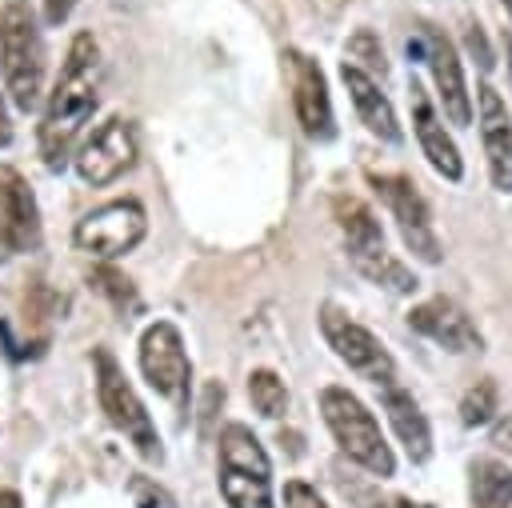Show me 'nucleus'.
<instances>
[{
  "instance_id": "1",
  "label": "nucleus",
  "mask_w": 512,
  "mask_h": 508,
  "mask_svg": "<svg viewBox=\"0 0 512 508\" xmlns=\"http://www.w3.org/2000/svg\"><path fill=\"white\" fill-rule=\"evenodd\" d=\"M96 100H100V48L92 32H76L40 120V156L48 172H64L76 136L96 112Z\"/></svg>"
},
{
  "instance_id": "2",
  "label": "nucleus",
  "mask_w": 512,
  "mask_h": 508,
  "mask_svg": "<svg viewBox=\"0 0 512 508\" xmlns=\"http://www.w3.org/2000/svg\"><path fill=\"white\" fill-rule=\"evenodd\" d=\"M0 76L20 112H36L44 96V36L28 4L0 8Z\"/></svg>"
},
{
  "instance_id": "3",
  "label": "nucleus",
  "mask_w": 512,
  "mask_h": 508,
  "mask_svg": "<svg viewBox=\"0 0 512 508\" xmlns=\"http://www.w3.org/2000/svg\"><path fill=\"white\" fill-rule=\"evenodd\" d=\"M320 416H324V424H328L336 448H340L352 464H360L364 472H372V476H380V480L396 472V456H392V448H388V440H384L376 416L368 412V404H364L360 396H352V392L340 388V384H328V388L320 392Z\"/></svg>"
},
{
  "instance_id": "4",
  "label": "nucleus",
  "mask_w": 512,
  "mask_h": 508,
  "mask_svg": "<svg viewBox=\"0 0 512 508\" xmlns=\"http://www.w3.org/2000/svg\"><path fill=\"white\" fill-rule=\"evenodd\" d=\"M92 368H96V400H100V412L108 416V424L148 460V464H160L164 460V448H160V432L144 408V400L136 396V388L128 384L124 368L116 364V356L108 348H96L92 352Z\"/></svg>"
},
{
  "instance_id": "5",
  "label": "nucleus",
  "mask_w": 512,
  "mask_h": 508,
  "mask_svg": "<svg viewBox=\"0 0 512 508\" xmlns=\"http://www.w3.org/2000/svg\"><path fill=\"white\" fill-rule=\"evenodd\" d=\"M148 232V212L140 200H108L92 212H84L72 228V244L96 260H120L128 256Z\"/></svg>"
},
{
  "instance_id": "6",
  "label": "nucleus",
  "mask_w": 512,
  "mask_h": 508,
  "mask_svg": "<svg viewBox=\"0 0 512 508\" xmlns=\"http://www.w3.org/2000/svg\"><path fill=\"white\" fill-rule=\"evenodd\" d=\"M140 372L148 388L164 400H172L180 412H188L192 392V360L184 352V336L172 320H152L140 332Z\"/></svg>"
},
{
  "instance_id": "7",
  "label": "nucleus",
  "mask_w": 512,
  "mask_h": 508,
  "mask_svg": "<svg viewBox=\"0 0 512 508\" xmlns=\"http://www.w3.org/2000/svg\"><path fill=\"white\" fill-rule=\"evenodd\" d=\"M320 332H324L328 348H332L352 372H360V376L372 380L376 388L396 384V360L388 356V348H384L364 324H356L352 316H344L336 304H324V308H320Z\"/></svg>"
},
{
  "instance_id": "8",
  "label": "nucleus",
  "mask_w": 512,
  "mask_h": 508,
  "mask_svg": "<svg viewBox=\"0 0 512 508\" xmlns=\"http://www.w3.org/2000/svg\"><path fill=\"white\" fill-rule=\"evenodd\" d=\"M372 188L380 192V200L388 204L404 244L412 256H420L424 264H436L440 260V240H436V228H432V212L424 204V196L416 192V184L408 176H368Z\"/></svg>"
},
{
  "instance_id": "9",
  "label": "nucleus",
  "mask_w": 512,
  "mask_h": 508,
  "mask_svg": "<svg viewBox=\"0 0 512 508\" xmlns=\"http://www.w3.org/2000/svg\"><path fill=\"white\" fill-rule=\"evenodd\" d=\"M136 164V132L124 116H108L76 152V176L92 188L120 180Z\"/></svg>"
},
{
  "instance_id": "10",
  "label": "nucleus",
  "mask_w": 512,
  "mask_h": 508,
  "mask_svg": "<svg viewBox=\"0 0 512 508\" xmlns=\"http://www.w3.org/2000/svg\"><path fill=\"white\" fill-rule=\"evenodd\" d=\"M288 72H292V108L296 120L304 128L308 140H332L336 136V116H332V96H328V80L320 72L316 60H308L304 52L288 48L284 52Z\"/></svg>"
},
{
  "instance_id": "11",
  "label": "nucleus",
  "mask_w": 512,
  "mask_h": 508,
  "mask_svg": "<svg viewBox=\"0 0 512 508\" xmlns=\"http://www.w3.org/2000/svg\"><path fill=\"white\" fill-rule=\"evenodd\" d=\"M420 40H424V60L432 68L436 96L444 104L448 124H456V128L472 124V96L464 88V68H460V56H456L452 40L440 28H432V24H420Z\"/></svg>"
},
{
  "instance_id": "12",
  "label": "nucleus",
  "mask_w": 512,
  "mask_h": 508,
  "mask_svg": "<svg viewBox=\"0 0 512 508\" xmlns=\"http://www.w3.org/2000/svg\"><path fill=\"white\" fill-rule=\"evenodd\" d=\"M0 236L12 252H36L44 236L40 204L16 168H0Z\"/></svg>"
},
{
  "instance_id": "13",
  "label": "nucleus",
  "mask_w": 512,
  "mask_h": 508,
  "mask_svg": "<svg viewBox=\"0 0 512 508\" xmlns=\"http://www.w3.org/2000/svg\"><path fill=\"white\" fill-rule=\"evenodd\" d=\"M408 324H412L420 336H428L432 344H440L444 352H480V332H476V324H472L468 312H464L456 300H448V296H432V300L416 304V308L408 312Z\"/></svg>"
},
{
  "instance_id": "14",
  "label": "nucleus",
  "mask_w": 512,
  "mask_h": 508,
  "mask_svg": "<svg viewBox=\"0 0 512 508\" xmlns=\"http://www.w3.org/2000/svg\"><path fill=\"white\" fill-rule=\"evenodd\" d=\"M340 80H344V88H348V96H352V104H356L360 124H364L372 136H380V140H388V144H400V140H404V128H400V120H396L392 100L380 92V84H376L364 68H356L352 60L340 64Z\"/></svg>"
},
{
  "instance_id": "15",
  "label": "nucleus",
  "mask_w": 512,
  "mask_h": 508,
  "mask_svg": "<svg viewBox=\"0 0 512 508\" xmlns=\"http://www.w3.org/2000/svg\"><path fill=\"white\" fill-rule=\"evenodd\" d=\"M480 128H484L492 184L500 192H512V124H508V108L492 84H480Z\"/></svg>"
},
{
  "instance_id": "16",
  "label": "nucleus",
  "mask_w": 512,
  "mask_h": 508,
  "mask_svg": "<svg viewBox=\"0 0 512 508\" xmlns=\"http://www.w3.org/2000/svg\"><path fill=\"white\" fill-rule=\"evenodd\" d=\"M412 128H416V140H420V152L428 156V164H432L444 180H460V176H464L460 148H456L452 136L444 132L440 116L432 112V104H428V96L420 92L416 80H412Z\"/></svg>"
},
{
  "instance_id": "17",
  "label": "nucleus",
  "mask_w": 512,
  "mask_h": 508,
  "mask_svg": "<svg viewBox=\"0 0 512 508\" xmlns=\"http://www.w3.org/2000/svg\"><path fill=\"white\" fill-rule=\"evenodd\" d=\"M380 404H384L388 424H392V432L400 436L408 460H412V464H424V460L432 456V428H428L420 404L412 400V392H404L400 384H388V388H380Z\"/></svg>"
},
{
  "instance_id": "18",
  "label": "nucleus",
  "mask_w": 512,
  "mask_h": 508,
  "mask_svg": "<svg viewBox=\"0 0 512 508\" xmlns=\"http://www.w3.org/2000/svg\"><path fill=\"white\" fill-rule=\"evenodd\" d=\"M332 208H336V224H340L344 244H348V260L384 248L380 220H376V212H372L364 200H356V196H336Z\"/></svg>"
},
{
  "instance_id": "19",
  "label": "nucleus",
  "mask_w": 512,
  "mask_h": 508,
  "mask_svg": "<svg viewBox=\"0 0 512 508\" xmlns=\"http://www.w3.org/2000/svg\"><path fill=\"white\" fill-rule=\"evenodd\" d=\"M220 496L228 508H276L272 496V476H256V472H236V468H220Z\"/></svg>"
},
{
  "instance_id": "20",
  "label": "nucleus",
  "mask_w": 512,
  "mask_h": 508,
  "mask_svg": "<svg viewBox=\"0 0 512 508\" xmlns=\"http://www.w3.org/2000/svg\"><path fill=\"white\" fill-rule=\"evenodd\" d=\"M352 264H356V272H360L364 280H372L376 288H388V292H396V296H408V292L416 288L412 268H408V264H400L388 248H376V252L352 256Z\"/></svg>"
},
{
  "instance_id": "21",
  "label": "nucleus",
  "mask_w": 512,
  "mask_h": 508,
  "mask_svg": "<svg viewBox=\"0 0 512 508\" xmlns=\"http://www.w3.org/2000/svg\"><path fill=\"white\" fill-rule=\"evenodd\" d=\"M512 504V468L500 460L472 464V508H508Z\"/></svg>"
},
{
  "instance_id": "22",
  "label": "nucleus",
  "mask_w": 512,
  "mask_h": 508,
  "mask_svg": "<svg viewBox=\"0 0 512 508\" xmlns=\"http://www.w3.org/2000/svg\"><path fill=\"white\" fill-rule=\"evenodd\" d=\"M248 400H252V408H256L260 416H268V420H280V416L288 412V388H284V380H280L272 368L248 372Z\"/></svg>"
},
{
  "instance_id": "23",
  "label": "nucleus",
  "mask_w": 512,
  "mask_h": 508,
  "mask_svg": "<svg viewBox=\"0 0 512 508\" xmlns=\"http://www.w3.org/2000/svg\"><path fill=\"white\" fill-rule=\"evenodd\" d=\"M492 412H496V384L492 380H476L460 400V420L468 428H476V424H488Z\"/></svg>"
},
{
  "instance_id": "24",
  "label": "nucleus",
  "mask_w": 512,
  "mask_h": 508,
  "mask_svg": "<svg viewBox=\"0 0 512 508\" xmlns=\"http://www.w3.org/2000/svg\"><path fill=\"white\" fill-rule=\"evenodd\" d=\"M92 284H96V288H100V292H104L120 312H136V308H140V296H136L132 280H128V276H120V272H116V268H108V264L92 272Z\"/></svg>"
},
{
  "instance_id": "25",
  "label": "nucleus",
  "mask_w": 512,
  "mask_h": 508,
  "mask_svg": "<svg viewBox=\"0 0 512 508\" xmlns=\"http://www.w3.org/2000/svg\"><path fill=\"white\" fill-rule=\"evenodd\" d=\"M348 56H352V64L356 68H380L384 72V48L372 40V32H356L352 40H348Z\"/></svg>"
},
{
  "instance_id": "26",
  "label": "nucleus",
  "mask_w": 512,
  "mask_h": 508,
  "mask_svg": "<svg viewBox=\"0 0 512 508\" xmlns=\"http://www.w3.org/2000/svg\"><path fill=\"white\" fill-rule=\"evenodd\" d=\"M132 496H136V508H176L172 496L144 476H132Z\"/></svg>"
},
{
  "instance_id": "27",
  "label": "nucleus",
  "mask_w": 512,
  "mask_h": 508,
  "mask_svg": "<svg viewBox=\"0 0 512 508\" xmlns=\"http://www.w3.org/2000/svg\"><path fill=\"white\" fill-rule=\"evenodd\" d=\"M284 508H328V504H324V496H320L312 484L288 480V484H284Z\"/></svg>"
},
{
  "instance_id": "28",
  "label": "nucleus",
  "mask_w": 512,
  "mask_h": 508,
  "mask_svg": "<svg viewBox=\"0 0 512 508\" xmlns=\"http://www.w3.org/2000/svg\"><path fill=\"white\" fill-rule=\"evenodd\" d=\"M464 48H468V56L488 72L496 60H492V48H488V36H484V28L480 24H468V32H464Z\"/></svg>"
},
{
  "instance_id": "29",
  "label": "nucleus",
  "mask_w": 512,
  "mask_h": 508,
  "mask_svg": "<svg viewBox=\"0 0 512 508\" xmlns=\"http://www.w3.org/2000/svg\"><path fill=\"white\" fill-rule=\"evenodd\" d=\"M76 4H80V0H44V20H48L52 28H60V24L76 12Z\"/></svg>"
},
{
  "instance_id": "30",
  "label": "nucleus",
  "mask_w": 512,
  "mask_h": 508,
  "mask_svg": "<svg viewBox=\"0 0 512 508\" xmlns=\"http://www.w3.org/2000/svg\"><path fill=\"white\" fill-rule=\"evenodd\" d=\"M492 444L512 456V412H504V416L492 424Z\"/></svg>"
},
{
  "instance_id": "31",
  "label": "nucleus",
  "mask_w": 512,
  "mask_h": 508,
  "mask_svg": "<svg viewBox=\"0 0 512 508\" xmlns=\"http://www.w3.org/2000/svg\"><path fill=\"white\" fill-rule=\"evenodd\" d=\"M8 144H12V120H8V104L0 96V148H8Z\"/></svg>"
},
{
  "instance_id": "32",
  "label": "nucleus",
  "mask_w": 512,
  "mask_h": 508,
  "mask_svg": "<svg viewBox=\"0 0 512 508\" xmlns=\"http://www.w3.org/2000/svg\"><path fill=\"white\" fill-rule=\"evenodd\" d=\"M0 508H24L20 492H16V488H0Z\"/></svg>"
},
{
  "instance_id": "33",
  "label": "nucleus",
  "mask_w": 512,
  "mask_h": 508,
  "mask_svg": "<svg viewBox=\"0 0 512 508\" xmlns=\"http://www.w3.org/2000/svg\"><path fill=\"white\" fill-rule=\"evenodd\" d=\"M8 256H16V252H12V248H8V240L0 236V260H8Z\"/></svg>"
},
{
  "instance_id": "34",
  "label": "nucleus",
  "mask_w": 512,
  "mask_h": 508,
  "mask_svg": "<svg viewBox=\"0 0 512 508\" xmlns=\"http://www.w3.org/2000/svg\"><path fill=\"white\" fill-rule=\"evenodd\" d=\"M504 48H508V72H512V32L504 36Z\"/></svg>"
},
{
  "instance_id": "35",
  "label": "nucleus",
  "mask_w": 512,
  "mask_h": 508,
  "mask_svg": "<svg viewBox=\"0 0 512 508\" xmlns=\"http://www.w3.org/2000/svg\"><path fill=\"white\" fill-rule=\"evenodd\" d=\"M504 8H508V12H512V0H504Z\"/></svg>"
},
{
  "instance_id": "36",
  "label": "nucleus",
  "mask_w": 512,
  "mask_h": 508,
  "mask_svg": "<svg viewBox=\"0 0 512 508\" xmlns=\"http://www.w3.org/2000/svg\"><path fill=\"white\" fill-rule=\"evenodd\" d=\"M416 508H432V504H416Z\"/></svg>"
}]
</instances>
